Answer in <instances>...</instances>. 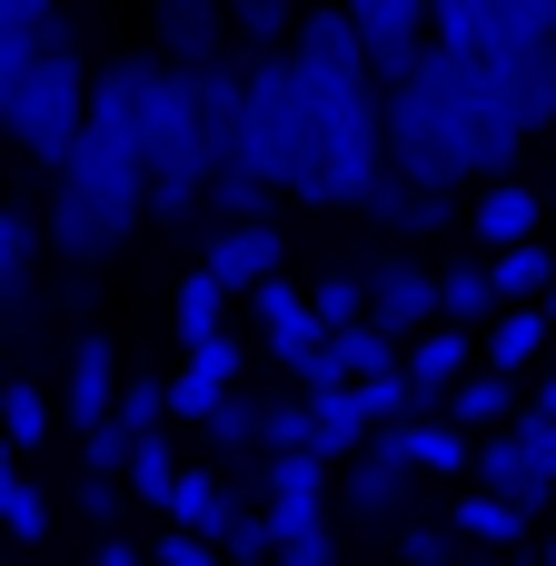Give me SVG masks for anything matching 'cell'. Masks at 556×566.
<instances>
[{
  "label": "cell",
  "mask_w": 556,
  "mask_h": 566,
  "mask_svg": "<svg viewBox=\"0 0 556 566\" xmlns=\"http://www.w3.org/2000/svg\"><path fill=\"white\" fill-rule=\"evenodd\" d=\"M418 60H428V30H368V80L378 90L418 80Z\"/></svg>",
  "instance_id": "cell-30"
},
{
  "label": "cell",
  "mask_w": 556,
  "mask_h": 566,
  "mask_svg": "<svg viewBox=\"0 0 556 566\" xmlns=\"http://www.w3.org/2000/svg\"><path fill=\"white\" fill-rule=\"evenodd\" d=\"M527 408H547V418H556V358L537 368V398H527Z\"/></svg>",
  "instance_id": "cell-44"
},
{
  "label": "cell",
  "mask_w": 556,
  "mask_h": 566,
  "mask_svg": "<svg viewBox=\"0 0 556 566\" xmlns=\"http://www.w3.org/2000/svg\"><path fill=\"white\" fill-rule=\"evenodd\" d=\"M279 448H318V408H308V388H298V398H259V458H279Z\"/></svg>",
  "instance_id": "cell-27"
},
{
  "label": "cell",
  "mask_w": 556,
  "mask_h": 566,
  "mask_svg": "<svg viewBox=\"0 0 556 566\" xmlns=\"http://www.w3.org/2000/svg\"><path fill=\"white\" fill-rule=\"evenodd\" d=\"M388 547H398V566H458V527H428V517H408V527H388Z\"/></svg>",
  "instance_id": "cell-32"
},
{
  "label": "cell",
  "mask_w": 556,
  "mask_h": 566,
  "mask_svg": "<svg viewBox=\"0 0 556 566\" xmlns=\"http://www.w3.org/2000/svg\"><path fill=\"white\" fill-rule=\"evenodd\" d=\"M169 517H179V527H199V537H219L239 507H229V488H219L209 468H179V488H169Z\"/></svg>",
  "instance_id": "cell-25"
},
{
  "label": "cell",
  "mask_w": 556,
  "mask_h": 566,
  "mask_svg": "<svg viewBox=\"0 0 556 566\" xmlns=\"http://www.w3.org/2000/svg\"><path fill=\"white\" fill-rule=\"evenodd\" d=\"M139 159H149V219L159 229H189L209 209V119H199V70H159L149 99H139Z\"/></svg>",
  "instance_id": "cell-1"
},
{
  "label": "cell",
  "mask_w": 556,
  "mask_h": 566,
  "mask_svg": "<svg viewBox=\"0 0 556 566\" xmlns=\"http://www.w3.org/2000/svg\"><path fill=\"white\" fill-rule=\"evenodd\" d=\"M199 269H209L229 298H249V289H269V279L289 269V239H279V219H219L209 249H199Z\"/></svg>",
  "instance_id": "cell-7"
},
{
  "label": "cell",
  "mask_w": 556,
  "mask_h": 566,
  "mask_svg": "<svg viewBox=\"0 0 556 566\" xmlns=\"http://www.w3.org/2000/svg\"><path fill=\"white\" fill-rule=\"evenodd\" d=\"M338 507L348 517H368V527H408V507H418V468L398 458V448H358L348 468H338Z\"/></svg>",
  "instance_id": "cell-8"
},
{
  "label": "cell",
  "mask_w": 556,
  "mask_h": 566,
  "mask_svg": "<svg viewBox=\"0 0 556 566\" xmlns=\"http://www.w3.org/2000/svg\"><path fill=\"white\" fill-rule=\"evenodd\" d=\"M547 328H556V279H547Z\"/></svg>",
  "instance_id": "cell-47"
},
{
  "label": "cell",
  "mask_w": 556,
  "mask_h": 566,
  "mask_svg": "<svg viewBox=\"0 0 556 566\" xmlns=\"http://www.w3.org/2000/svg\"><path fill=\"white\" fill-rule=\"evenodd\" d=\"M169 488H179V448H169V428H139V448H129V497L169 517Z\"/></svg>",
  "instance_id": "cell-23"
},
{
  "label": "cell",
  "mask_w": 556,
  "mask_h": 566,
  "mask_svg": "<svg viewBox=\"0 0 556 566\" xmlns=\"http://www.w3.org/2000/svg\"><path fill=\"white\" fill-rule=\"evenodd\" d=\"M358 30H428V0H348Z\"/></svg>",
  "instance_id": "cell-41"
},
{
  "label": "cell",
  "mask_w": 556,
  "mask_h": 566,
  "mask_svg": "<svg viewBox=\"0 0 556 566\" xmlns=\"http://www.w3.org/2000/svg\"><path fill=\"white\" fill-rule=\"evenodd\" d=\"M428 30L468 60H507L517 40H556V0H428Z\"/></svg>",
  "instance_id": "cell-4"
},
{
  "label": "cell",
  "mask_w": 556,
  "mask_h": 566,
  "mask_svg": "<svg viewBox=\"0 0 556 566\" xmlns=\"http://www.w3.org/2000/svg\"><path fill=\"white\" fill-rule=\"evenodd\" d=\"M129 448H139V428H129V418L109 408V418H99V428L80 438V468H90V478H129Z\"/></svg>",
  "instance_id": "cell-31"
},
{
  "label": "cell",
  "mask_w": 556,
  "mask_h": 566,
  "mask_svg": "<svg viewBox=\"0 0 556 566\" xmlns=\"http://www.w3.org/2000/svg\"><path fill=\"white\" fill-rule=\"evenodd\" d=\"M487 269H497V298H547L556 249L547 239H507V249H487Z\"/></svg>",
  "instance_id": "cell-24"
},
{
  "label": "cell",
  "mask_w": 556,
  "mask_h": 566,
  "mask_svg": "<svg viewBox=\"0 0 556 566\" xmlns=\"http://www.w3.org/2000/svg\"><path fill=\"white\" fill-rule=\"evenodd\" d=\"M219 557H229V566H269V557H279V527H269V507H259V517L239 507V517L219 527Z\"/></svg>",
  "instance_id": "cell-35"
},
{
  "label": "cell",
  "mask_w": 556,
  "mask_h": 566,
  "mask_svg": "<svg viewBox=\"0 0 556 566\" xmlns=\"http://www.w3.org/2000/svg\"><path fill=\"white\" fill-rule=\"evenodd\" d=\"M308 308H318L328 328H348V318H368V269H328V279L308 289Z\"/></svg>",
  "instance_id": "cell-33"
},
{
  "label": "cell",
  "mask_w": 556,
  "mask_h": 566,
  "mask_svg": "<svg viewBox=\"0 0 556 566\" xmlns=\"http://www.w3.org/2000/svg\"><path fill=\"white\" fill-rule=\"evenodd\" d=\"M129 229H139L129 209H109L99 189H80V179H60V169H50V249H60L70 269L119 259V249H129Z\"/></svg>",
  "instance_id": "cell-6"
},
{
  "label": "cell",
  "mask_w": 556,
  "mask_h": 566,
  "mask_svg": "<svg viewBox=\"0 0 556 566\" xmlns=\"http://www.w3.org/2000/svg\"><path fill=\"white\" fill-rule=\"evenodd\" d=\"M40 249H50V219L0 209V308H30V269H40Z\"/></svg>",
  "instance_id": "cell-21"
},
{
  "label": "cell",
  "mask_w": 556,
  "mask_h": 566,
  "mask_svg": "<svg viewBox=\"0 0 556 566\" xmlns=\"http://www.w3.org/2000/svg\"><path fill=\"white\" fill-rule=\"evenodd\" d=\"M478 368V328H458V318H428L418 338H408V398L418 408H448V388Z\"/></svg>",
  "instance_id": "cell-10"
},
{
  "label": "cell",
  "mask_w": 556,
  "mask_h": 566,
  "mask_svg": "<svg viewBox=\"0 0 556 566\" xmlns=\"http://www.w3.org/2000/svg\"><path fill=\"white\" fill-rule=\"evenodd\" d=\"M468 478L497 488V497H517V507H547V497H556V418H547V408H517L507 428H487Z\"/></svg>",
  "instance_id": "cell-3"
},
{
  "label": "cell",
  "mask_w": 556,
  "mask_h": 566,
  "mask_svg": "<svg viewBox=\"0 0 556 566\" xmlns=\"http://www.w3.org/2000/svg\"><path fill=\"white\" fill-rule=\"evenodd\" d=\"M468 229H478V249H507V239H537V229H547V209H537V189L487 179V189L468 199Z\"/></svg>",
  "instance_id": "cell-17"
},
{
  "label": "cell",
  "mask_w": 556,
  "mask_h": 566,
  "mask_svg": "<svg viewBox=\"0 0 556 566\" xmlns=\"http://www.w3.org/2000/svg\"><path fill=\"white\" fill-rule=\"evenodd\" d=\"M199 428H209L219 448H259V398H249V388H229V398H219Z\"/></svg>",
  "instance_id": "cell-38"
},
{
  "label": "cell",
  "mask_w": 556,
  "mask_h": 566,
  "mask_svg": "<svg viewBox=\"0 0 556 566\" xmlns=\"http://www.w3.org/2000/svg\"><path fill=\"white\" fill-rule=\"evenodd\" d=\"M368 318H378V328H398V338H418L428 318H448V298H438V269H418L408 249L368 259Z\"/></svg>",
  "instance_id": "cell-9"
},
{
  "label": "cell",
  "mask_w": 556,
  "mask_h": 566,
  "mask_svg": "<svg viewBox=\"0 0 556 566\" xmlns=\"http://www.w3.org/2000/svg\"><path fill=\"white\" fill-rule=\"evenodd\" d=\"M298 30V0H229V40L239 50H289Z\"/></svg>",
  "instance_id": "cell-28"
},
{
  "label": "cell",
  "mask_w": 556,
  "mask_h": 566,
  "mask_svg": "<svg viewBox=\"0 0 556 566\" xmlns=\"http://www.w3.org/2000/svg\"><path fill=\"white\" fill-rule=\"evenodd\" d=\"M438 298H448V318H458V328H487V318L507 308L487 259H458V269H438Z\"/></svg>",
  "instance_id": "cell-22"
},
{
  "label": "cell",
  "mask_w": 556,
  "mask_h": 566,
  "mask_svg": "<svg viewBox=\"0 0 556 566\" xmlns=\"http://www.w3.org/2000/svg\"><path fill=\"white\" fill-rule=\"evenodd\" d=\"M109 408H119V348H109V338L90 328V338H70V378H60V428H80V438H90V428H99Z\"/></svg>",
  "instance_id": "cell-11"
},
{
  "label": "cell",
  "mask_w": 556,
  "mask_h": 566,
  "mask_svg": "<svg viewBox=\"0 0 556 566\" xmlns=\"http://www.w3.org/2000/svg\"><path fill=\"white\" fill-rule=\"evenodd\" d=\"M99 566H149V557H139L129 537H109V527H99Z\"/></svg>",
  "instance_id": "cell-43"
},
{
  "label": "cell",
  "mask_w": 556,
  "mask_h": 566,
  "mask_svg": "<svg viewBox=\"0 0 556 566\" xmlns=\"http://www.w3.org/2000/svg\"><path fill=\"white\" fill-rule=\"evenodd\" d=\"M50 10H60V0H0V20H20V30H40Z\"/></svg>",
  "instance_id": "cell-42"
},
{
  "label": "cell",
  "mask_w": 556,
  "mask_h": 566,
  "mask_svg": "<svg viewBox=\"0 0 556 566\" xmlns=\"http://www.w3.org/2000/svg\"><path fill=\"white\" fill-rule=\"evenodd\" d=\"M219 398H229V378H209V368H199V358H189V368H179V378H169V418H179V428H189V418H209V408H219Z\"/></svg>",
  "instance_id": "cell-37"
},
{
  "label": "cell",
  "mask_w": 556,
  "mask_h": 566,
  "mask_svg": "<svg viewBox=\"0 0 556 566\" xmlns=\"http://www.w3.org/2000/svg\"><path fill=\"white\" fill-rule=\"evenodd\" d=\"M229 328V289L209 279V269H179V338L199 348V338H219Z\"/></svg>",
  "instance_id": "cell-26"
},
{
  "label": "cell",
  "mask_w": 556,
  "mask_h": 566,
  "mask_svg": "<svg viewBox=\"0 0 556 566\" xmlns=\"http://www.w3.org/2000/svg\"><path fill=\"white\" fill-rule=\"evenodd\" d=\"M149 40H159L179 70H209L219 50H239V40H229V0H149Z\"/></svg>",
  "instance_id": "cell-13"
},
{
  "label": "cell",
  "mask_w": 556,
  "mask_h": 566,
  "mask_svg": "<svg viewBox=\"0 0 556 566\" xmlns=\"http://www.w3.org/2000/svg\"><path fill=\"white\" fill-rule=\"evenodd\" d=\"M448 527H458L468 547H517V537H527V507L497 497V488H468V497H448Z\"/></svg>",
  "instance_id": "cell-20"
},
{
  "label": "cell",
  "mask_w": 556,
  "mask_h": 566,
  "mask_svg": "<svg viewBox=\"0 0 556 566\" xmlns=\"http://www.w3.org/2000/svg\"><path fill=\"white\" fill-rule=\"evenodd\" d=\"M269 199H279V179H269L249 149L209 159V219H269Z\"/></svg>",
  "instance_id": "cell-19"
},
{
  "label": "cell",
  "mask_w": 556,
  "mask_h": 566,
  "mask_svg": "<svg viewBox=\"0 0 556 566\" xmlns=\"http://www.w3.org/2000/svg\"><path fill=\"white\" fill-rule=\"evenodd\" d=\"M537 566H556V527H547V547H537Z\"/></svg>",
  "instance_id": "cell-46"
},
{
  "label": "cell",
  "mask_w": 556,
  "mask_h": 566,
  "mask_svg": "<svg viewBox=\"0 0 556 566\" xmlns=\"http://www.w3.org/2000/svg\"><path fill=\"white\" fill-rule=\"evenodd\" d=\"M497 70V99H507V119L537 139V129H556V40H517L507 60H487Z\"/></svg>",
  "instance_id": "cell-12"
},
{
  "label": "cell",
  "mask_w": 556,
  "mask_h": 566,
  "mask_svg": "<svg viewBox=\"0 0 556 566\" xmlns=\"http://www.w3.org/2000/svg\"><path fill=\"white\" fill-rule=\"evenodd\" d=\"M308 517H328V458H318V448H279V458H269V527L289 537V527H308Z\"/></svg>",
  "instance_id": "cell-15"
},
{
  "label": "cell",
  "mask_w": 556,
  "mask_h": 566,
  "mask_svg": "<svg viewBox=\"0 0 556 566\" xmlns=\"http://www.w3.org/2000/svg\"><path fill=\"white\" fill-rule=\"evenodd\" d=\"M40 70V30H20V20H0V119H10V99H20V80Z\"/></svg>",
  "instance_id": "cell-36"
},
{
  "label": "cell",
  "mask_w": 556,
  "mask_h": 566,
  "mask_svg": "<svg viewBox=\"0 0 556 566\" xmlns=\"http://www.w3.org/2000/svg\"><path fill=\"white\" fill-rule=\"evenodd\" d=\"M149 566H229V557H219V537H199V527H179V517H169V537L149 547Z\"/></svg>",
  "instance_id": "cell-40"
},
{
  "label": "cell",
  "mask_w": 556,
  "mask_h": 566,
  "mask_svg": "<svg viewBox=\"0 0 556 566\" xmlns=\"http://www.w3.org/2000/svg\"><path fill=\"white\" fill-rule=\"evenodd\" d=\"M478 358L487 368H507V378H527V368H547L556 358V328H547V298H507L487 328H478Z\"/></svg>",
  "instance_id": "cell-14"
},
{
  "label": "cell",
  "mask_w": 556,
  "mask_h": 566,
  "mask_svg": "<svg viewBox=\"0 0 556 566\" xmlns=\"http://www.w3.org/2000/svg\"><path fill=\"white\" fill-rule=\"evenodd\" d=\"M0 566H10V557H0Z\"/></svg>",
  "instance_id": "cell-48"
},
{
  "label": "cell",
  "mask_w": 556,
  "mask_h": 566,
  "mask_svg": "<svg viewBox=\"0 0 556 566\" xmlns=\"http://www.w3.org/2000/svg\"><path fill=\"white\" fill-rule=\"evenodd\" d=\"M80 119H90V60L40 40V70L20 80V99H10V119H0V139H20L40 169H60V159H70V139H80Z\"/></svg>",
  "instance_id": "cell-2"
},
{
  "label": "cell",
  "mask_w": 556,
  "mask_h": 566,
  "mask_svg": "<svg viewBox=\"0 0 556 566\" xmlns=\"http://www.w3.org/2000/svg\"><path fill=\"white\" fill-rule=\"evenodd\" d=\"M269 566H338V537H328V517H308V527H289L279 537V557Z\"/></svg>",
  "instance_id": "cell-39"
},
{
  "label": "cell",
  "mask_w": 556,
  "mask_h": 566,
  "mask_svg": "<svg viewBox=\"0 0 556 566\" xmlns=\"http://www.w3.org/2000/svg\"><path fill=\"white\" fill-rule=\"evenodd\" d=\"M0 537H20V547H40V537H50V497H40L20 468H0Z\"/></svg>",
  "instance_id": "cell-29"
},
{
  "label": "cell",
  "mask_w": 556,
  "mask_h": 566,
  "mask_svg": "<svg viewBox=\"0 0 556 566\" xmlns=\"http://www.w3.org/2000/svg\"><path fill=\"white\" fill-rule=\"evenodd\" d=\"M0 428H10V448H40V438H50V398H40L30 378H10V388H0Z\"/></svg>",
  "instance_id": "cell-34"
},
{
  "label": "cell",
  "mask_w": 556,
  "mask_h": 566,
  "mask_svg": "<svg viewBox=\"0 0 556 566\" xmlns=\"http://www.w3.org/2000/svg\"><path fill=\"white\" fill-rule=\"evenodd\" d=\"M388 159H398L418 189H468V179H478V169H468V149L448 139V119L428 109V90H418V80H398V90H388Z\"/></svg>",
  "instance_id": "cell-5"
},
{
  "label": "cell",
  "mask_w": 556,
  "mask_h": 566,
  "mask_svg": "<svg viewBox=\"0 0 556 566\" xmlns=\"http://www.w3.org/2000/svg\"><path fill=\"white\" fill-rule=\"evenodd\" d=\"M438 418H458L468 438H487V428H507V418H517V378L478 358V368H468V378L448 388V408H438Z\"/></svg>",
  "instance_id": "cell-18"
},
{
  "label": "cell",
  "mask_w": 556,
  "mask_h": 566,
  "mask_svg": "<svg viewBox=\"0 0 556 566\" xmlns=\"http://www.w3.org/2000/svg\"><path fill=\"white\" fill-rule=\"evenodd\" d=\"M358 209H368L378 229H398V239H408V229H438V219H448L458 199H448V189H418V179H408V169L388 159V169L368 179V199H358Z\"/></svg>",
  "instance_id": "cell-16"
},
{
  "label": "cell",
  "mask_w": 556,
  "mask_h": 566,
  "mask_svg": "<svg viewBox=\"0 0 556 566\" xmlns=\"http://www.w3.org/2000/svg\"><path fill=\"white\" fill-rule=\"evenodd\" d=\"M458 566H497V547H478V557H458Z\"/></svg>",
  "instance_id": "cell-45"
}]
</instances>
